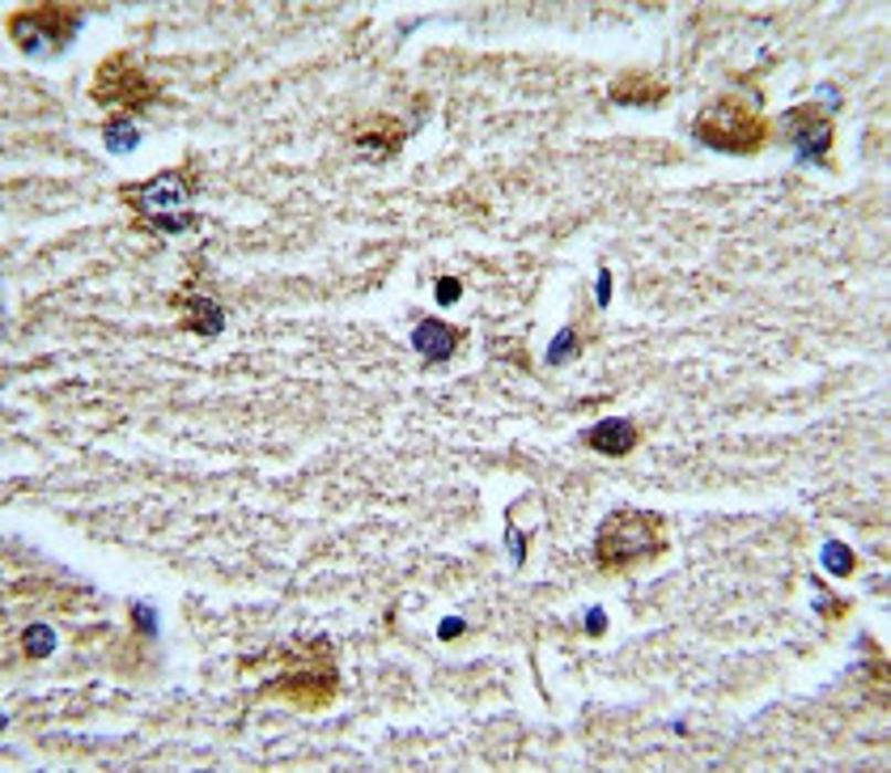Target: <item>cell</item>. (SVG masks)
<instances>
[{
	"label": "cell",
	"instance_id": "e0dca14e",
	"mask_svg": "<svg viewBox=\"0 0 891 773\" xmlns=\"http://www.w3.org/2000/svg\"><path fill=\"white\" fill-rule=\"evenodd\" d=\"M459 280H455V276H442V280H437V303L442 306H450V303H459Z\"/></svg>",
	"mask_w": 891,
	"mask_h": 773
},
{
	"label": "cell",
	"instance_id": "8992f818",
	"mask_svg": "<svg viewBox=\"0 0 891 773\" xmlns=\"http://www.w3.org/2000/svg\"><path fill=\"white\" fill-rule=\"evenodd\" d=\"M128 204H132L149 225L166 230V234H179V230H191V225H195V218L188 213L191 188L179 170H162V174H153L149 183H140L136 192H128Z\"/></svg>",
	"mask_w": 891,
	"mask_h": 773
},
{
	"label": "cell",
	"instance_id": "d6986e66",
	"mask_svg": "<svg viewBox=\"0 0 891 773\" xmlns=\"http://www.w3.org/2000/svg\"><path fill=\"white\" fill-rule=\"evenodd\" d=\"M607 303H612V273L603 268V273H598V306H607Z\"/></svg>",
	"mask_w": 891,
	"mask_h": 773
},
{
	"label": "cell",
	"instance_id": "3957f363",
	"mask_svg": "<svg viewBox=\"0 0 891 773\" xmlns=\"http://www.w3.org/2000/svg\"><path fill=\"white\" fill-rule=\"evenodd\" d=\"M340 689V663L331 655L327 642H301L294 650H285L280 659V676H272L264 692L285 697L301 710H319Z\"/></svg>",
	"mask_w": 891,
	"mask_h": 773
},
{
	"label": "cell",
	"instance_id": "52a82bcc",
	"mask_svg": "<svg viewBox=\"0 0 891 773\" xmlns=\"http://www.w3.org/2000/svg\"><path fill=\"white\" fill-rule=\"evenodd\" d=\"M785 140L798 149L803 162H828V149H832V119L824 107H794L785 110L782 119Z\"/></svg>",
	"mask_w": 891,
	"mask_h": 773
},
{
	"label": "cell",
	"instance_id": "44dd1931",
	"mask_svg": "<svg viewBox=\"0 0 891 773\" xmlns=\"http://www.w3.org/2000/svg\"><path fill=\"white\" fill-rule=\"evenodd\" d=\"M463 634V621H442V637H459Z\"/></svg>",
	"mask_w": 891,
	"mask_h": 773
},
{
	"label": "cell",
	"instance_id": "7402d4cb",
	"mask_svg": "<svg viewBox=\"0 0 891 773\" xmlns=\"http://www.w3.org/2000/svg\"><path fill=\"white\" fill-rule=\"evenodd\" d=\"M591 634H603V612L598 607L591 612Z\"/></svg>",
	"mask_w": 891,
	"mask_h": 773
},
{
	"label": "cell",
	"instance_id": "ac0fdd59",
	"mask_svg": "<svg viewBox=\"0 0 891 773\" xmlns=\"http://www.w3.org/2000/svg\"><path fill=\"white\" fill-rule=\"evenodd\" d=\"M132 616H136V625H140L145 634H153V607H140V604H136Z\"/></svg>",
	"mask_w": 891,
	"mask_h": 773
},
{
	"label": "cell",
	"instance_id": "9c48e42d",
	"mask_svg": "<svg viewBox=\"0 0 891 773\" xmlns=\"http://www.w3.org/2000/svg\"><path fill=\"white\" fill-rule=\"evenodd\" d=\"M637 442H641V430H637L633 421H624V416H607V421H598L591 434H586V446L598 451V455H612V459L633 455Z\"/></svg>",
	"mask_w": 891,
	"mask_h": 773
},
{
	"label": "cell",
	"instance_id": "ba28073f",
	"mask_svg": "<svg viewBox=\"0 0 891 773\" xmlns=\"http://www.w3.org/2000/svg\"><path fill=\"white\" fill-rule=\"evenodd\" d=\"M667 98V82L662 77H654V73H637V68H628V73H620L616 82H612V103L616 107H658Z\"/></svg>",
	"mask_w": 891,
	"mask_h": 773
},
{
	"label": "cell",
	"instance_id": "6da1fadb",
	"mask_svg": "<svg viewBox=\"0 0 891 773\" xmlns=\"http://www.w3.org/2000/svg\"><path fill=\"white\" fill-rule=\"evenodd\" d=\"M692 137L718 153H756L768 140V119L760 115V94H722L704 103Z\"/></svg>",
	"mask_w": 891,
	"mask_h": 773
},
{
	"label": "cell",
	"instance_id": "30bf717a",
	"mask_svg": "<svg viewBox=\"0 0 891 773\" xmlns=\"http://www.w3.org/2000/svg\"><path fill=\"white\" fill-rule=\"evenodd\" d=\"M412 349L429 361H446L459 349V328H446L442 319H421L412 328Z\"/></svg>",
	"mask_w": 891,
	"mask_h": 773
},
{
	"label": "cell",
	"instance_id": "4fadbf2b",
	"mask_svg": "<svg viewBox=\"0 0 891 773\" xmlns=\"http://www.w3.org/2000/svg\"><path fill=\"white\" fill-rule=\"evenodd\" d=\"M103 137H107V149H115V153H128V149H136V145H140V128L132 124V115H110L107 128H103Z\"/></svg>",
	"mask_w": 891,
	"mask_h": 773
},
{
	"label": "cell",
	"instance_id": "5b68a950",
	"mask_svg": "<svg viewBox=\"0 0 891 773\" xmlns=\"http://www.w3.org/2000/svg\"><path fill=\"white\" fill-rule=\"evenodd\" d=\"M94 103L115 110H145L158 103V82L145 77L136 52H115L94 73Z\"/></svg>",
	"mask_w": 891,
	"mask_h": 773
},
{
	"label": "cell",
	"instance_id": "8fae6325",
	"mask_svg": "<svg viewBox=\"0 0 891 773\" xmlns=\"http://www.w3.org/2000/svg\"><path fill=\"white\" fill-rule=\"evenodd\" d=\"M352 140H357V149H365V153H395L407 140V124L395 119V115H379L370 128H357Z\"/></svg>",
	"mask_w": 891,
	"mask_h": 773
},
{
	"label": "cell",
	"instance_id": "277c9868",
	"mask_svg": "<svg viewBox=\"0 0 891 773\" xmlns=\"http://www.w3.org/2000/svg\"><path fill=\"white\" fill-rule=\"evenodd\" d=\"M82 30V9L77 4H34L18 9L9 18V39L26 55H55L64 52Z\"/></svg>",
	"mask_w": 891,
	"mask_h": 773
},
{
	"label": "cell",
	"instance_id": "ffe728a7",
	"mask_svg": "<svg viewBox=\"0 0 891 773\" xmlns=\"http://www.w3.org/2000/svg\"><path fill=\"white\" fill-rule=\"evenodd\" d=\"M510 549H513V565H518V561H522V549H527V536H518L513 527H510Z\"/></svg>",
	"mask_w": 891,
	"mask_h": 773
},
{
	"label": "cell",
	"instance_id": "5bb4252c",
	"mask_svg": "<svg viewBox=\"0 0 891 773\" xmlns=\"http://www.w3.org/2000/svg\"><path fill=\"white\" fill-rule=\"evenodd\" d=\"M22 650H26L30 659H47L55 650V634L47 625H30L26 634H22Z\"/></svg>",
	"mask_w": 891,
	"mask_h": 773
},
{
	"label": "cell",
	"instance_id": "7a4b0ae2",
	"mask_svg": "<svg viewBox=\"0 0 891 773\" xmlns=\"http://www.w3.org/2000/svg\"><path fill=\"white\" fill-rule=\"evenodd\" d=\"M667 552V527L649 510L624 506L616 515H607L598 536H594V561L598 570H633L641 561H654Z\"/></svg>",
	"mask_w": 891,
	"mask_h": 773
},
{
	"label": "cell",
	"instance_id": "2e32d148",
	"mask_svg": "<svg viewBox=\"0 0 891 773\" xmlns=\"http://www.w3.org/2000/svg\"><path fill=\"white\" fill-rule=\"evenodd\" d=\"M573 345H577V328H565L561 336H556V345L548 349V361H565Z\"/></svg>",
	"mask_w": 891,
	"mask_h": 773
},
{
	"label": "cell",
	"instance_id": "9a60e30c",
	"mask_svg": "<svg viewBox=\"0 0 891 773\" xmlns=\"http://www.w3.org/2000/svg\"><path fill=\"white\" fill-rule=\"evenodd\" d=\"M824 565H828L832 574H853V557H849V549H845V544H837V540L824 549Z\"/></svg>",
	"mask_w": 891,
	"mask_h": 773
},
{
	"label": "cell",
	"instance_id": "7c38bea8",
	"mask_svg": "<svg viewBox=\"0 0 891 773\" xmlns=\"http://www.w3.org/2000/svg\"><path fill=\"white\" fill-rule=\"evenodd\" d=\"M179 310H183V328L195 331V336H216V331L225 328V310L213 298H204V294H183Z\"/></svg>",
	"mask_w": 891,
	"mask_h": 773
}]
</instances>
